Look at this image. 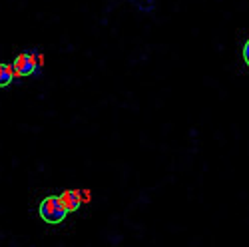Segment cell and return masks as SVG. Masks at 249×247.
<instances>
[{
  "instance_id": "cell-1",
  "label": "cell",
  "mask_w": 249,
  "mask_h": 247,
  "mask_svg": "<svg viewBox=\"0 0 249 247\" xmlns=\"http://www.w3.org/2000/svg\"><path fill=\"white\" fill-rule=\"evenodd\" d=\"M44 58L38 48H32L30 52H20L12 60V70L16 78H28V76H42Z\"/></svg>"
},
{
  "instance_id": "cell-4",
  "label": "cell",
  "mask_w": 249,
  "mask_h": 247,
  "mask_svg": "<svg viewBox=\"0 0 249 247\" xmlns=\"http://www.w3.org/2000/svg\"><path fill=\"white\" fill-rule=\"evenodd\" d=\"M14 80H16V76H14L12 66L4 64V62H0V88H8Z\"/></svg>"
},
{
  "instance_id": "cell-5",
  "label": "cell",
  "mask_w": 249,
  "mask_h": 247,
  "mask_svg": "<svg viewBox=\"0 0 249 247\" xmlns=\"http://www.w3.org/2000/svg\"><path fill=\"white\" fill-rule=\"evenodd\" d=\"M241 56H243V62H245V66L249 68V38L245 40V44L241 48Z\"/></svg>"
},
{
  "instance_id": "cell-3",
  "label": "cell",
  "mask_w": 249,
  "mask_h": 247,
  "mask_svg": "<svg viewBox=\"0 0 249 247\" xmlns=\"http://www.w3.org/2000/svg\"><path fill=\"white\" fill-rule=\"evenodd\" d=\"M58 197H60L62 203H64V208L68 210V213L78 212L82 205H84V199H82V192L80 190H66V192H62Z\"/></svg>"
},
{
  "instance_id": "cell-2",
  "label": "cell",
  "mask_w": 249,
  "mask_h": 247,
  "mask_svg": "<svg viewBox=\"0 0 249 247\" xmlns=\"http://www.w3.org/2000/svg\"><path fill=\"white\" fill-rule=\"evenodd\" d=\"M38 215L44 223L48 225H58L64 223L68 217V210L64 208V203L60 201L58 195H46L38 205Z\"/></svg>"
}]
</instances>
